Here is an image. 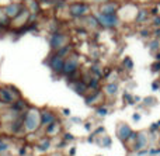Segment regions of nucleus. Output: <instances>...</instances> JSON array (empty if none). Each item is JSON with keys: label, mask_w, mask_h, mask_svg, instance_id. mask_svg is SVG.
Returning a JSON list of instances; mask_svg holds the SVG:
<instances>
[{"label": "nucleus", "mask_w": 160, "mask_h": 156, "mask_svg": "<svg viewBox=\"0 0 160 156\" xmlns=\"http://www.w3.org/2000/svg\"><path fill=\"white\" fill-rule=\"evenodd\" d=\"M73 2H76V0H73Z\"/></svg>", "instance_id": "obj_32"}, {"label": "nucleus", "mask_w": 160, "mask_h": 156, "mask_svg": "<svg viewBox=\"0 0 160 156\" xmlns=\"http://www.w3.org/2000/svg\"><path fill=\"white\" fill-rule=\"evenodd\" d=\"M160 153V149H152V151H149V155H158Z\"/></svg>", "instance_id": "obj_26"}, {"label": "nucleus", "mask_w": 160, "mask_h": 156, "mask_svg": "<svg viewBox=\"0 0 160 156\" xmlns=\"http://www.w3.org/2000/svg\"><path fill=\"white\" fill-rule=\"evenodd\" d=\"M21 98V93L13 86H0V103L4 106H13Z\"/></svg>", "instance_id": "obj_4"}, {"label": "nucleus", "mask_w": 160, "mask_h": 156, "mask_svg": "<svg viewBox=\"0 0 160 156\" xmlns=\"http://www.w3.org/2000/svg\"><path fill=\"white\" fill-rule=\"evenodd\" d=\"M80 72V59L79 55L73 51L70 55H68L65 58V63H63V70H62V76H66L68 79H75L79 76Z\"/></svg>", "instance_id": "obj_2"}, {"label": "nucleus", "mask_w": 160, "mask_h": 156, "mask_svg": "<svg viewBox=\"0 0 160 156\" xmlns=\"http://www.w3.org/2000/svg\"><path fill=\"white\" fill-rule=\"evenodd\" d=\"M7 149H8V143L6 141L0 139V152H6Z\"/></svg>", "instance_id": "obj_23"}, {"label": "nucleus", "mask_w": 160, "mask_h": 156, "mask_svg": "<svg viewBox=\"0 0 160 156\" xmlns=\"http://www.w3.org/2000/svg\"><path fill=\"white\" fill-rule=\"evenodd\" d=\"M131 2H136V0H131Z\"/></svg>", "instance_id": "obj_30"}, {"label": "nucleus", "mask_w": 160, "mask_h": 156, "mask_svg": "<svg viewBox=\"0 0 160 156\" xmlns=\"http://www.w3.org/2000/svg\"><path fill=\"white\" fill-rule=\"evenodd\" d=\"M11 20L8 18L7 13L4 10V6H0V27H8Z\"/></svg>", "instance_id": "obj_19"}, {"label": "nucleus", "mask_w": 160, "mask_h": 156, "mask_svg": "<svg viewBox=\"0 0 160 156\" xmlns=\"http://www.w3.org/2000/svg\"><path fill=\"white\" fill-rule=\"evenodd\" d=\"M49 146H51V139L48 137L47 138H42V139L37 143V148H38L41 152H45L48 148H49Z\"/></svg>", "instance_id": "obj_20"}, {"label": "nucleus", "mask_w": 160, "mask_h": 156, "mask_svg": "<svg viewBox=\"0 0 160 156\" xmlns=\"http://www.w3.org/2000/svg\"><path fill=\"white\" fill-rule=\"evenodd\" d=\"M22 8H24V4L20 2H10V3H7V4H4V10L10 20H13L16 16H18V13Z\"/></svg>", "instance_id": "obj_14"}, {"label": "nucleus", "mask_w": 160, "mask_h": 156, "mask_svg": "<svg viewBox=\"0 0 160 156\" xmlns=\"http://www.w3.org/2000/svg\"><path fill=\"white\" fill-rule=\"evenodd\" d=\"M102 93H104L105 97L114 98L119 93V83L115 80H111V82H108V83H105L104 86H102Z\"/></svg>", "instance_id": "obj_13"}, {"label": "nucleus", "mask_w": 160, "mask_h": 156, "mask_svg": "<svg viewBox=\"0 0 160 156\" xmlns=\"http://www.w3.org/2000/svg\"><path fill=\"white\" fill-rule=\"evenodd\" d=\"M41 118H42V127H47L58 120V114L51 108H44L41 110Z\"/></svg>", "instance_id": "obj_15"}, {"label": "nucleus", "mask_w": 160, "mask_h": 156, "mask_svg": "<svg viewBox=\"0 0 160 156\" xmlns=\"http://www.w3.org/2000/svg\"><path fill=\"white\" fill-rule=\"evenodd\" d=\"M63 114L65 115H70V110H63Z\"/></svg>", "instance_id": "obj_29"}, {"label": "nucleus", "mask_w": 160, "mask_h": 156, "mask_svg": "<svg viewBox=\"0 0 160 156\" xmlns=\"http://www.w3.org/2000/svg\"><path fill=\"white\" fill-rule=\"evenodd\" d=\"M153 21H155V24L160 25V17H155V18H153Z\"/></svg>", "instance_id": "obj_28"}, {"label": "nucleus", "mask_w": 160, "mask_h": 156, "mask_svg": "<svg viewBox=\"0 0 160 156\" xmlns=\"http://www.w3.org/2000/svg\"><path fill=\"white\" fill-rule=\"evenodd\" d=\"M117 2H121V0H117Z\"/></svg>", "instance_id": "obj_31"}, {"label": "nucleus", "mask_w": 160, "mask_h": 156, "mask_svg": "<svg viewBox=\"0 0 160 156\" xmlns=\"http://www.w3.org/2000/svg\"><path fill=\"white\" fill-rule=\"evenodd\" d=\"M70 44V37L62 31H53L49 35V47L52 51H59L61 48Z\"/></svg>", "instance_id": "obj_6"}, {"label": "nucleus", "mask_w": 160, "mask_h": 156, "mask_svg": "<svg viewBox=\"0 0 160 156\" xmlns=\"http://www.w3.org/2000/svg\"><path fill=\"white\" fill-rule=\"evenodd\" d=\"M68 14H69L72 18L75 20H80L83 17L91 14V6L88 4L84 0H76V2L70 3L68 6Z\"/></svg>", "instance_id": "obj_3"}, {"label": "nucleus", "mask_w": 160, "mask_h": 156, "mask_svg": "<svg viewBox=\"0 0 160 156\" xmlns=\"http://www.w3.org/2000/svg\"><path fill=\"white\" fill-rule=\"evenodd\" d=\"M122 65H124L125 69H132L133 68V62H132V59L131 58H125L124 62H122Z\"/></svg>", "instance_id": "obj_21"}, {"label": "nucleus", "mask_w": 160, "mask_h": 156, "mask_svg": "<svg viewBox=\"0 0 160 156\" xmlns=\"http://www.w3.org/2000/svg\"><path fill=\"white\" fill-rule=\"evenodd\" d=\"M148 18H149V13H148V10H145V8H138L136 16H135V23H138V24H143L145 21H148Z\"/></svg>", "instance_id": "obj_17"}, {"label": "nucleus", "mask_w": 160, "mask_h": 156, "mask_svg": "<svg viewBox=\"0 0 160 156\" xmlns=\"http://www.w3.org/2000/svg\"><path fill=\"white\" fill-rule=\"evenodd\" d=\"M42 127L41 108L35 106H28V108L22 113V129L24 134H35Z\"/></svg>", "instance_id": "obj_1"}, {"label": "nucleus", "mask_w": 160, "mask_h": 156, "mask_svg": "<svg viewBox=\"0 0 160 156\" xmlns=\"http://www.w3.org/2000/svg\"><path fill=\"white\" fill-rule=\"evenodd\" d=\"M149 142V137H148L146 131H139L136 132V138L133 141V151H142L148 146Z\"/></svg>", "instance_id": "obj_12"}, {"label": "nucleus", "mask_w": 160, "mask_h": 156, "mask_svg": "<svg viewBox=\"0 0 160 156\" xmlns=\"http://www.w3.org/2000/svg\"><path fill=\"white\" fill-rule=\"evenodd\" d=\"M65 141H73V135L66 134V135H65Z\"/></svg>", "instance_id": "obj_27"}, {"label": "nucleus", "mask_w": 160, "mask_h": 156, "mask_svg": "<svg viewBox=\"0 0 160 156\" xmlns=\"http://www.w3.org/2000/svg\"><path fill=\"white\" fill-rule=\"evenodd\" d=\"M104 93H102V90H93L91 93H88V94H86L84 100H86V104H88V106H102V100H104Z\"/></svg>", "instance_id": "obj_9"}, {"label": "nucleus", "mask_w": 160, "mask_h": 156, "mask_svg": "<svg viewBox=\"0 0 160 156\" xmlns=\"http://www.w3.org/2000/svg\"><path fill=\"white\" fill-rule=\"evenodd\" d=\"M47 66L52 70V73L55 75H62V70H63V63H65V58L61 56L58 52L52 51L49 53V56L47 58Z\"/></svg>", "instance_id": "obj_7"}, {"label": "nucleus", "mask_w": 160, "mask_h": 156, "mask_svg": "<svg viewBox=\"0 0 160 156\" xmlns=\"http://www.w3.org/2000/svg\"><path fill=\"white\" fill-rule=\"evenodd\" d=\"M132 134H133V129L131 128L129 124L118 123V125H117V137H118L122 142H127Z\"/></svg>", "instance_id": "obj_10"}, {"label": "nucleus", "mask_w": 160, "mask_h": 156, "mask_svg": "<svg viewBox=\"0 0 160 156\" xmlns=\"http://www.w3.org/2000/svg\"><path fill=\"white\" fill-rule=\"evenodd\" d=\"M98 25L102 28H117L121 24V18H119L118 13H112V14H105V13H94Z\"/></svg>", "instance_id": "obj_5"}, {"label": "nucleus", "mask_w": 160, "mask_h": 156, "mask_svg": "<svg viewBox=\"0 0 160 156\" xmlns=\"http://www.w3.org/2000/svg\"><path fill=\"white\" fill-rule=\"evenodd\" d=\"M25 7H27L28 10L31 11V14H32V16H35V14L39 13V8H41V6H39L38 0H27V4H25Z\"/></svg>", "instance_id": "obj_18"}, {"label": "nucleus", "mask_w": 160, "mask_h": 156, "mask_svg": "<svg viewBox=\"0 0 160 156\" xmlns=\"http://www.w3.org/2000/svg\"><path fill=\"white\" fill-rule=\"evenodd\" d=\"M32 17H34V16L31 14V11L24 6V8H22V10L18 13V16H16V17H14V18L10 21V25H8V27H11V28H22V27H27V25L30 24V21L32 20Z\"/></svg>", "instance_id": "obj_8"}, {"label": "nucleus", "mask_w": 160, "mask_h": 156, "mask_svg": "<svg viewBox=\"0 0 160 156\" xmlns=\"http://www.w3.org/2000/svg\"><path fill=\"white\" fill-rule=\"evenodd\" d=\"M97 7H98L100 13L112 14V13H118L121 4H119V2H117V0H108V2H105V3H102V4L97 6Z\"/></svg>", "instance_id": "obj_11"}, {"label": "nucleus", "mask_w": 160, "mask_h": 156, "mask_svg": "<svg viewBox=\"0 0 160 156\" xmlns=\"http://www.w3.org/2000/svg\"><path fill=\"white\" fill-rule=\"evenodd\" d=\"M96 113L98 115H107L108 114V110L105 108L104 106H98V107H97V110H96Z\"/></svg>", "instance_id": "obj_22"}, {"label": "nucleus", "mask_w": 160, "mask_h": 156, "mask_svg": "<svg viewBox=\"0 0 160 156\" xmlns=\"http://www.w3.org/2000/svg\"><path fill=\"white\" fill-rule=\"evenodd\" d=\"M84 2H87L88 4H96V6H100V4H102V3L108 2V0H84Z\"/></svg>", "instance_id": "obj_24"}, {"label": "nucleus", "mask_w": 160, "mask_h": 156, "mask_svg": "<svg viewBox=\"0 0 160 156\" xmlns=\"http://www.w3.org/2000/svg\"><path fill=\"white\" fill-rule=\"evenodd\" d=\"M62 132V123L59 120H56L55 123L49 124V125L45 127V135L48 138H52V137H56L58 134Z\"/></svg>", "instance_id": "obj_16"}, {"label": "nucleus", "mask_w": 160, "mask_h": 156, "mask_svg": "<svg viewBox=\"0 0 160 156\" xmlns=\"http://www.w3.org/2000/svg\"><path fill=\"white\" fill-rule=\"evenodd\" d=\"M132 118H133V121H136V123H139V121H141V114H138V113H135Z\"/></svg>", "instance_id": "obj_25"}]
</instances>
